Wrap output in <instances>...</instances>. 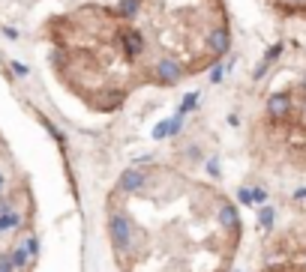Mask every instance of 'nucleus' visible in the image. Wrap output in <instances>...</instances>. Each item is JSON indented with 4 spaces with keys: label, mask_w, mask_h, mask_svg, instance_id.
Wrapping results in <instances>:
<instances>
[{
    "label": "nucleus",
    "mask_w": 306,
    "mask_h": 272,
    "mask_svg": "<svg viewBox=\"0 0 306 272\" xmlns=\"http://www.w3.org/2000/svg\"><path fill=\"white\" fill-rule=\"evenodd\" d=\"M144 75H147V81H150V84H159V87H174V84H180V81L186 78V69L180 66L177 60L162 57V60H156V66L150 69V72H144Z\"/></svg>",
    "instance_id": "nucleus-1"
},
{
    "label": "nucleus",
    "mask_w": 306,
    "mask_h": 272,
    "mask_svg": "<svg viewBox=\"0 0 306 272\" xmlns=\"http://www.w3.org/2000/svg\"><path fill=\"white\" fill-rule=\"evenodd\" d=\"M291 114V96L288 93H273L267 99V117L270 120H285Z\"/></svg>",
    "instance_id": "nucleus-2"
},
{
    "label": "nucleus",
    "mask_w": 306,
    "mask_h": 272,
    "mask_svg": "<svg viewBox=\"0 0 306 272\" xmlns=\"http://www.w3.org/2000/svg\"><path fill=\"white\" fill-rule=\"evenodd\" d=\"M138 9H142L138 0H120L117 3V15L123 18V21H132V18L138 15Z\"/></svg>",
    "instance_id": "nucleus-3"
},
{
    "label": "nucleus",
    "mask_w": 306,
    "mask_h": 272,
    "mask_svg": "<svg viewBox=\"0 0 306 272\" xmlns=\"http://www.w3.org/2000/svg\"><path fill=\"white\" fill-rule=\"evenodd\" d=\"M279 54H283V45H273V48H270V51L264 54V60L258 63V69H255V78H261V75L267 72V66H270L273 60H279Z\"/></svg>",
    "instance_id": "nucleus-4"
},
{
    "label": "nucleus",
    "mask_w": 306,
    "mask_h": 272,
    "mask_svg": "<svg viewBox=\"0 0 306 272\" xmlns=\"http://www.w3.org/2000/svg\"><path fill=\"white\" fill-rule=\"evenodd\" d=\"M261 225H264V227L273 225V209H264V212H261Z\"/></svg>",
    "instance_id": "nucleus-5"
},
{
    "label": "nucleus",
    "mask_w": 306,
    "mask_h": 272,
    "mask_svg": "<svg viewBox=\"0 0 306 272\" xmlns=\"http://www.w3.org/2000/svg\"><path fill=\"white\" fill-rule=\"evenodd\" d=\"M222 72H225V66H216L210 72V81H213V84H219V81H222Z\"/></svg>",
    "instance_id": "nucleus-6"
},
{
    "label": "nucleus",
    "mask_w": 306,
    "mask_h": 272,
    "mask_svg": "<svg viewBox=\"0 0 306 272\" xmlns=\"http://www.w3.org/2000/svg\"><path fill=\"white\" fill-rule=\"evenodd\" d=\"M12 69H15V75H30V69L24 66V63H18V60L12 63Z\"/></svg>",
    "instance_id": "nucleus-7"
},
{
    "label": "nucleus",
    "mask_w": 306,
    "mask_h": 272,
    "mask_svg": "<svg viewBox=\"0 0 306 272\" xmlns=\"http://www.w3.org/2000/svg\"><path fill=\"white\" fill-rule=\"evenodd\" d=\"M300 90H303V93H306V78H303V81H300Z\"/></svg>",
    "instance_id": "nucleus-8"
},
{
    "label": "nucleus",
    "mask_w": 306,
    "mask_h": 272,
    "mask_svg": "<svg viewBox=\"0 0 306 272\" xmlns=\"http://www.w3.org/2000/svg\"><path fill=\"white\" fill-rule=\"evenodd\" d=\"M303 120H306V102H303Z\"/></svg>",
    "instance_id": "nucleus-9"
},
{
    "label": "nucleus",
    "mask_w": 306,
    "mask_h": 272,
    "mask_svg": "<svg viewBox=\"0 0 306 272\" xmlns=\"http://www.w3.org/2000/svg\"><path fill=\"white\" fill-rule=\"evenodd\" d=\"M291 3H306V0H291Z\"/></svg>",
    "instance_id": "nucleus-10"
}]
</instances>
